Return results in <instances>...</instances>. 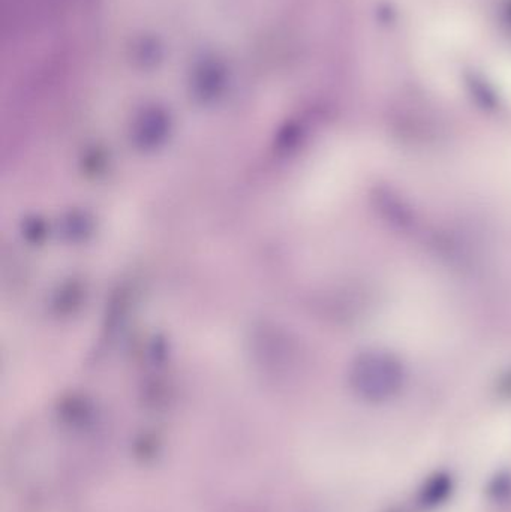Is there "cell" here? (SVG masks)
Instances as JSON below:
<instances>
[{"label":"cell","mask_w":511,"mask_h":512,"mask_svg":"<svg viewBox=\"0 0 511 512\" xmlns=\"http://www.w3.org/2000/svg\"><path fill=\"white\" fill-rule=\"evenodd\" d=\"M351 384L354 391L368 402H386L404 387V364L398 355L386 349H368L351 367Z\"/></svg>","instance_id":"6da1fadb"},{"label":"cell","mask_w":511,"mask_h":512,"mask_svg":"<svg viewBox=\"0 0 511 512\" xmlns=\"http://www.w3.org/2000/svg\"><path fill=\"white\" fill-rule=\"evenodd\" d=\"M450 492H452V478L446 474H437L423 487L420 502L425 507H437L438 504L446 501Z\"/></svg>","instance_id":"7a4b0ae2"},{"label":"cell","mask_w":511,"mask_h":512,"mask_svg":"<svg viewBox=\"0 0 511 512\" xmlns=\"http://www.w3.org/2000/svg\"><path fill=\"white\" fill-rule=\"evenodd\" d=\"M489 493L494 496L495 501H506L511 498V475L498 474L489 486Z\"/></svg>","instance_id":"3957f363"}]
</instances>
